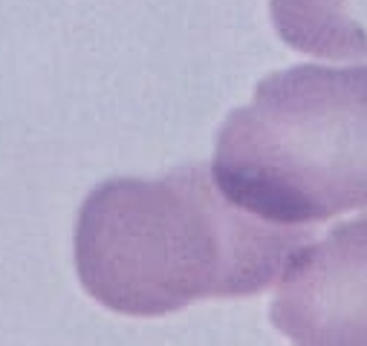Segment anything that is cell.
Instances as JSON below:
<instances>
[{"label": "cell", "mask_w": 367, "mask_h": 346, "mask_svg": "<svg viewBox=\"0 0 367 346\" xmlns=\"http://www.w3.org/2000/svg\"><path fill=\"white\" fill-rule=\"evenodd\" d=\"M313 225H278L237 208L203 165L157 179L119 176L87 194L76 271L102 306L154 318L205 297H249L278 280Z\"/></svg>", "instance_id": "cell-1"}, {"label": "cell", "mask_w": 367, "mask_h": 346, "mask_svg": "<svg viewBox=\"0 0 367 346\" xmlns=\"http://www.w3.org/2000/svg\"><path fill=\"white\" fill-rule=\"evenodd\" d=\"M211 176L237 208L278 225L367 208V64L266 75L220 124Z\"/></svg>", "instance_id": "cell-2"}, {"label": "cell", "mask_w": 367, "mask_h": 346, "mask_svg": "<svg viewBox=\"0 0 367 346\" xmlns=\"http://www.w3.org/2000/svg\"><path fill=\"white\" fill-rule=\"evenodd\" d=\"M269 321L295 343L367 346V214L292 251Z\"/></svg>", "instance_id": "cell-3"}, {"label": "cell", "mask_w": 367, "mask_h": 346, "mask_svg": "<svg viewBox=\"0 0 367 346\" xmlns=\"http://www.w3.org/2000/svg\"><path fill=\"white\" fill-rule=\"evenodd\" d=\"M353 0H272L275 32L298 52L318 58H367V32L350 15Z\"/></svg>", "instance_id": "cell-4"}]
</instances>
